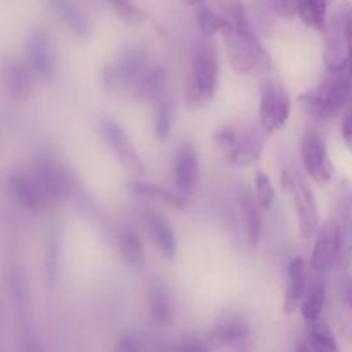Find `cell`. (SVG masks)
Wrapping results in <instances>:
<instances>
[{
    "label": "cell",
    "instance_id": "obj_34",
    "mask_svg": "<svg viewBox=\"0 0 352 352\" xmlns=\"http://www.w3.org/2000/svg\"><path fill=\"white\" fill-rule=\"evenodd\" d=\"M342 136H344V141H346L347 148L352 151V100L349 102V105L346 107V113H344Z\"/></svg>",
    "mask_w": 352,
    "mask_h": 352
},
{
    "label": "cell",
    "instance_id": "obj_26",
    "mask_svg": "<svg viewBox=\"0 0 352 352\" xmlns=\"http://www.w3.org/2000/svg\"><path fill=\"white\" fill-rule=\"evenodd\" d=\"M165 88H167V71L162 67H153L138 85L136 96L143 102H153L164 98Z\"/></svg>",
    "mask_w": 352,
    "mask_h": 352
},
{
    "label": "cell",
    "instance_id": "obj_25",
    "mask_svg": "<svg viewBox=\"0 0 352 352\" xmlns=\"http://www.w3.org/2000/svg\"><path fill=\"white\" fill-rule=\"evenodd\" d=\"M333 0H296V12L302 23L316 30H325L329 23V7Z\"/></svg>",
    "mask_w": 352,
    "mask_h": 352
},
{
    "label": "cell",
    "instance_id": "obj_2",
    "mask_svg": "<svg viewBox=\"0 0 352 352\" xmlns=\"http://www.w3.org/2000/svg\"><path fill=\"white\" fill-rule=\"evenodd\" d=\"M220 74V62L217 47L208 40H203L192 48L191 69L186 82V105L199 109L212 102L217 93Z\"/></svg>",
    "mask_w": 352,
    "mask_h": 352
},
{
    "label": "cell",
    "instance_id": "obj_32",
    "mask_svg": "<svg viewBox=\"0 0 352 352\" xmlns=\"http://www.w3.org/2000/svg\"><path fill=\"white\" fill-rule=\"evenodd\" d=\"M254 196L263 210H270L275 201V189L270 177L263 170H258L254 174Z\"/></svg>",
    "mask_w": 352,
    "mask_h": 352
},
{
    "label": "cell",
    "instance_id": "obj_23",
    "mask_svg": "<svg viewBox=\"0 0 352 352\" xmlns=\"http://www.w3.org/2000/svg\"><path fill=\"white\" fill-rule=\"evenodd\" d=\"M239 208L246 243L253 248L258 246V243L261 239V206L258 203L256 196H253L250 191L243 189L239 195Z\"/></svg>",
    "mask_w": 352,
    "mask_h": 352
},
{
    "label": "cell",
    "instance_id": "obj_29",
    "mask_svg": "<svg viewBox=\"0 0 352 352\" xmlns=\"http://www.w3.org/2000/svg\"><path fill=\"white\" fill-rule=\"evenodd\" d=\"M174 127V103L170 98L158 100L157 113H155V136L158 141H167Z\"/></svg>",
    "mask_w": 352,
    "mask_h": 352
},
{
    "label": "cell",
    "instance_id": "obj_16",
    "mask_svg": "<svg viewBox=\"0 0 352 352\" xmlns=\"http://www.w3.org/2000/svg\"><path fill=\"white\" fill-rule=\"evenodd\" d=\"M292 199H294L296 215H298L299 232L305 239H311L316 236L320 229V217L318 206H316V198L311 192V189L305 182L294 181L291 188Z\"/></svg>",
    "mask_w": 352,
    "mask_h": 352
},
{
    "label": "cell",
    "instance_id": "obj_30",
    "mask_svg": "<svg viewBox=\"0 0 352 352\" xmlns=\"http://www.w3.org/2000/svg\"><path fill=\"white\" fill-rule=\"evenodd\" d=\"M308 346L311 351H339L333 332L327 323H322L320 320L311 323L308 332Z\"/></svg>",
    "mask_w": 352,
    "mask_h": 352
},
{
    "label": "cell",
    "instance_id": "obj_19",
    "mask_svg": "<svg viewBox=\"0 0 352 352\" xmlns=\"http://www.w3.org/2000/svg\"><path fill=\"white\" fill-rule=\"evenodd\" d=\"M144 223H146L148 234L151 236L155 246L160 250L164 256L172 260L177 253V237H175L170 220L164 213L150 210V212L144 213Z\"/></svg>",
    "mask_w": 352,
    "mask_h": 352
},
{
    "label": "cell",
    "instance_id": "obj_3",
    "mask_svg": "<svg viewBox=\"0 0 352 352\" xmlns=\"http://www.w3.org/2000/svg\"><path fill=\"white\" fill-rule=\"evenodd\" d=\"M352 100V78L349 71L332 72L330 78L320 82L316 88L309 89L299 96V103L305 112L318 120H332L346 110Z\"/></svg>",
    "mask_w": 352,
    "mask_h": 352
},
{
    "label": "cell",
    "instance_id": "obj_27",
    "mask_svg": "<svg viewBox=\"0 0 352 352\" xmlns=\"http://www.w3.org/2000/svg\"><path fill=\"white\" fill-rule=\"evenodd\" d=\"M117 244H119L120 254L127 263L133 267H141L144 263V248L136 230L131 227H124L120 230Z\"/></svg>",
    "mask_w": 352,
    "mask_h": 352
},
{
    "label": "cell",
    "instance_id": "obj_13",
    "mask_svg": "<svg viewBox=\"0 0 352 352\" xmlns=\"http://www.w3.org/2000/svg\"><path fill=\"white\" fill-rule=\"evenodd\" d=\"M34 72L28 65V62L19 58H7L0 67V81L6 95L14 103H24L33 91Z\"/></svg>",
    "mask_w": 352,
    "mask_h": 352
},
{
    "label": "cell",
    "instance_id": "obj_24",
    "mask_svg": "<svg viewBox=\"0 0 352 352\" xmlns=\"http://www.w3.org/2000/svg\"><path fill=\"white\" fill-rule=\"evenodd\" d=\"M129 189L140 198L157 199V201L165 203V205L172 206V208H184L186 206V196L179 191H172V189L164 188L155 182H144V181H133L129 182Z\"/></svg>",
    "mask_w": 352,
    "mask_h": 352
},
{
    "label": "cell",
    "instance_id": "obj_35",
    "mask_svg": "<svg viewBox=\"0 0 352 352\" xmlns=\"http://www.w3.org/2000/svg\"><path fill=\"white\" fill-rule=\"evenodd\" d=\"M143 344H141V339L138 336H122L120 337L119 344H117V349L119 351H140L143 349Z\"/></svg>",
    "mask_w": 352,
    "mask_h": 352
},
{
    "label": "cell",
    "instance_id": "obj_4",
    "mask_svg": "<svg viewBox=\"0 0 352 352\" xmlns=\"http://www.w3.org/2000/svg\"><path fill=\"white\" fill-rule=\"evenodd\" d=\"M215 146L227 158V162L236 167H250L260 160L263 153L261 141L250 131H241L234 126L220 127L213 134Z\"/></svg>",
    "mask_w": 352,
    "mask_h": 352
},
{
    "label": "cell",
    "instance_id": "obj_1",
    "mask_svg": "<svg viewBox=\"0 0 352 352\" xmlns=\"http://www.w3.org/2000/svg\"><path fill=\"white\" fill-rule=\"evenodd\" d=\"M230 26L222 33L227 47V57L237 74H250L254 69L272 67L270 55L258 40L248 21L246 10L239 2L230 3Z\"/></svg>",
    "mask_w": 352,
    "mask_h": 352
},
{
    "label": "cell",
    "instance_id": "obj_21",
    "mask_svg": "<svg viewBox=\"0 0 352 352\" xmlns=\"http://www.w3.org/2000/svg\"><path fill=\"white\" fill-rule=\"evenodd\" d=\"M306 265L302 258H294L287 268V289L284 298V313L292 315L298 308H301V301L306 294Z\"/></svg>",
    "mask_w": 352,
    "mask_h": 352
},
{
    "label": "cell",
    "instance_id": "obj_11",
    "mask_svg": "<svg viewBox=\"0 0 352 352\" xmlns=\"http://www.w3.org/2000/svg\"><path fill=\"white\" fill-rule=\"evenodd\" d=\"M148 60L146 52L141 48H127L113 64L107 65L103 71V85L107 89L127 88L140 78Z\"/></svg>",
    "mask_w": 352,
    "mask_h": 352
},
{
    "label": "cell",
    "instance_id": "obj_14",
    "mask_svg": "<svg viewBox=\"0 0 352 352\" xmlns=\"http://www.w3.org/2000/svg\"><path fill=\"white\" fill-rule=\"evenodd\" d=\"M7 188L19 205L33 212L54 205L33 172H12L7 179Z\"/></svg>",
    "mask_w": 352,
    "mask_h": 352
},
{
    "label": "cell",
    "instance_id": "obj_10",
    "mask_svg": "<svg viewBox=\"0 0 352 352\" xmlns=\"http://www.w3.org/2000/svg\"><path fill=\"white\" fill-rule=\"evenodd\" d=\"M333 222L339 236V265L349 268L352 263V186L344 182L336 195V217Z\"/></svg>",
    "mask_w": 352,
    "mask_h": 352
},
{
    "label": "cell",
    "instance_id": "obj_28",
    "mask_svg": "<svg viewBox=\"0 0 352 352\" xmlns=\"http://www.w3.org/2000/svg\"><path fill=\"white\" fill-rule=\"evenodd\" d=\"M323 306H325V285L318 280L316 284H313V287L309 289L308 294L301 301V313L306 322L313 323L320 320Z\"/></svg>",
    "mask_w": 352,
    "mask_h": 352
},
{
    "label": "cell",
    "instance_id": "obj_31",
    "mask_svg": "<svg viewBox=\"0 0 352 352\" xmlns=\"http://www.w3.org/2000/svg\"><path fill=\"white\" fill-rule=\"evenodd\" d=\"M198 26L199 31L205 34L206 38H212L215 34H222L227 28L230 26L229 17H223L220 14L213 12L212 9H206V7H201L198 10Z\"/></svg>",
    "mask_w": 352,
    "mask_h": 352
},
{
    "label": "cell",
    "instance_id": "obj_18",
    "mask_svg": "<svg viewBox=\"0 0 352 352\" xmlns=\"http://www.w3.org/2000/svg\"><path fill=\"white\" fill-rule=\"evenodd\" d=\"M199 181V157L196 148L191 143L179 146L174 158V182L175 188L182 195L195 191Z\"/></svg>",
    "mask_w": 352,
    "mask_h": 352
},
{
    "label": "cell",
    "instance_id": "obj_5",
    "mask_svg": "<svg viewBox=\"0 0 352 352\" xmlns=\"http://www.w3.org/2000/svg\"><path fill=\"white\" fill-rule=\"evenodd\" d=\"M349 7L337 10L327 23L325 60L330 72H346L349 69Z\"/></svg>",
    "mask_w": 352,
    "mask_h": 352
},
{
    "label": "cell",
    "instance_id": "obj_22",
    "mask_svg": "<svg viewBox=\"0 0 352 352\" xmlns=\"http://www.w3.org/2000/svg\"><path fill=\"white\" fill-rule=\"evenodd\" d=\"M47 3L72 33L78 34V36H89L91 34V21L74 0H47Z\"/></svg>",
    "mask_w": 352,
    "mask_h": 352
},
{
    "label": "cell",
    "instance_id": "obj_8",
    "mask_svg": "<svg viewBox=\"0 0 352 352\" xmlns=\"http://www.w3.org/2000/svg\"><path fill=\"white\" fill-rule=\"evenodd\" d=\"M301 162L309 177L318 186L332 182L336 168L330 160L325 140L315 131H306L301 140Z\"/></svg>",
    "mask_w": 352,
    "mask_h": 352
},
{
    "label": "cell",
    "instance_id": "obj_12",
    "mask_svg": "<svg viewBox=\"0 0 352 352\" xmlns=\"http://www.w3.org/2000/svg\"><path fill=\"white\" fill-rule=\"evenodd\" d=\"M26 62L34 76L43 81L54 78L57 60L55 48L43 30H33L26 40Z\"/></svg>",
    "mask_w": 352,
    "mask_h": 352
},
{
    "label": "cell",
    "instance_id": "obj_38",
    "mask_svg": "<svg viewBox=\"0 0 352 352\" xmlns=\"http://www.w3.org/2000/svg\"><path fill=\"white\" fill-rule=\"evenodd\" d=\"M277 3H280V6H285V3H291L292 0H275Z\"/></svg>",
    "mask_w": 352,
    "mask_h": 352
},
{
    "label": "cell",
    "instance_id": "obj_7",
    "mask_svg": "<svg viewBox=\"0 0 352 352\" xmlns=\"http://www.w3.org/2000/svg\"><path fill=\"white\" fill-rule=\"evenodd\" d=\"M31 172L38 179V182H40L52 203L60 201V199L71 196V192L78 186L74 174L65 165L58 164L52 157L38 158Z\"/></svg>",
    "mask_w": 352,
    "mask_h": 352
},
{
    "label": "cell",
    "instance_id": "obj_37",
    "mask_svg": "<svg viewBox=\"0 0 352 352\" xmlns=\"http://www.w3.org/2000/svg\"><path fill=\"white\" fill-rule=\"evenodd\" d=\"M186 3H189V6H195V3H201L205 2V0H184Z\"/></svg>",
    "mask_w": 352,
    "mask_h": 352
},
{
    "label": "cell",
    "instance_id": "obj_36",
    "mask_svg": "<svg viewBox=\"0 0 352 352\" xmlns=\"http://www.w3.org/2000/svg\"><path fill=\"white\" fill-rule=\"evenodd\" d=\"M347 71L352 78V9L349 12V69Z\"/></svg>",
    "mask_w": 352,
    "mask_h": 352
},
{
    "label": "cell",
    "instance_id": "obj_39",
    "mask_svg": "<svg viewBox=\"0 0 352 352\" xmlns=\"http://www.w3.org/2000/svg\"><path fill=\"white\" fill-rule=\"evenodd\" d=\"M347 296H349V301H351V305H352V285L349 287V292H347Z\"/></svg>",
    "mask_w": 352,
    "mask_h": 352
},
{
    "label": "cell",
    "instance_id": "obj_9",
    "mask_svg": "<svg viewBox=\"0 0 352 352\" xmlns=\"http://www.w3.org/2000/svg\"><path fill=\"white\" fill-rule=\"evenodd\" d=\"M98 133L127 172L136 175L144 174L143 158L122 126L112 119H102L98 122Z\"/></svg>",
    "mask_w": 352,
    "mask_h": 352
},
{
    "label": "cell",
    "instance_id": "obj_33",
    "mask_svg": "<svg viewBox=\"0 0 352 352\" xmlns=\"http://www.w3.org/2000/svg\"><path fill=\"white\" fill-rule=\"evenodd\" d=\"M113 7H116V12L119 14V17L126 24H141L148 19L146 14L138 9V7H134L129 0H120V2L113 3Z\"/></svg>",
    "mask_w": 352,
    "mask_h": 352
},
{
    "label": "cell",
    "instance_id": "obj_40",
    "mask_svg": "<svg viewBox=\"0 0 352 352\" xmlns=\"http://www.w3.org/2000/svg\"><path fill=\"white\" fill-rule=\"evenodd\" d=\"M117 2H120V0H112V3H117Z\"/></svg>",
    "mask_w": 352,
    "mask_h": 352
},
{
    "label": "cell",
    "instance_id": "obj_17",
    "mask_svg": "<svg viewBox=\"0 0 352 352\" xmlns=\"http://www.w3.org/2000/svg\"><path fill=\"white\" fill-rule=\"evenodd\" d=\"M250 337L251 327L246 318L239 315H227L210 329L208 336H206V344L208 347L236 346V344L246 342Z\"/></svg>",
    "mask_w": 352,
    "mask_h": 352
},
{
    "label": "cell",
    "instance_id": "obj_6",
    "mask_svg": "<svg viewBox=\"0 0 352 352\" xmlns=\"http://www.w3.org/2000/svg\"><path fill=\"white\" fill-rule=\"evenodd\" d=\"M292 112L291 95L284 85L272 81L265 86L260 100V126L265 134L272 136L285 126Z\"/></svg>",
    "mask_w": 352,
    "mask_h": 352
},
{
    "label": "cell",
    "instance_id": "obj_15",
    "mask_svg": "<svg viewBox=\"0 0 352 352\" xmlns=\"http://www.w3.org/2000/svg\"><path fill=\"white\" fill-rule=\"evenodd\" d=\"M339 261V236L333 219L327 220L316 232L311 253V268L316 274H327Z\"/></svg>",
    "mask_w": 352,
    "mask_h": 352
},
{
    "label": "cell",
    "instance_id": "obj_20",
    "mask_svg": "<svg viewBox=\"0 0 352 352\" xmlns=\"http://www.w3.org/2000/svg\"><path fill=\"white\" fill-rule=\"evenodd\" d=\"M148 313L155 325L170 327L175 322V302L170 289L165 284H155L148 289Z\"/></svg>",
    "mask_w": 352,
    "mask_h": 352
}]
</instances>
